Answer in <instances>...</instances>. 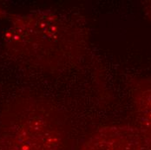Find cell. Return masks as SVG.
I'll use <instances>...</instances> for the list:
<instances>
[{
	"label": "cell",
	"mask_w": 151,
	"mask_h": 150,
	"mask_svg": "<svg viewBox=\"0 0 151 150\" xmlns=\"http://www.w3.org/2000/svg\"><path fill=\"white\" fill-rule=\"evenodd\" d=\"M7 47L49 70L68 67L87 45L85 31L70 18L50 11L13 17L5 36Z\"/></svg>",
	"instance_id": "6da1fadb"
},
{
	"label": "cell",
	"mask_w": 151,
	"mask_h": 150,
	"mask_svg": "<svg viewBox=\"0 0 151 150\" xmlns=\"http://www.w3.org/2000/svg\"><path fill=\"white\" fill-rule=\"evenodd\" d=\"M57 112L41 103L30 109L0 138V150H60L63 135Z\"/></svg>",
	"instance_id": "7a4b0ae2"
},
{
	"label": "cell",
	"mask_w": 151,
	"mask_h": 150,
	"mask_svg": "<svg viewBox=\"0 0 151 150\" xmlns=\"http://www.w3.org/2000/svg\"><path fill=\"white\" fill-rule=\"evenodd\" d=\"M78 150H146L136 126L109 125L94 132Z\"/></svg>",
	"instance_id": "3957f363"
},
{
	"label": "cell",
	"mask_w": 151,
	"mask_h": 150,
	"mask_svg": "<svg viewBox=\"0 0 151 150\" xmlns=\"http://www.w3.org/2000/svg\"><path fill=\"white\" fill-rule=\"evenodd\" d=\"M129 90L139 133L146 150H151V78L134 77Z\"/></svg>",
	"instance_id": "277c9868"
},
{
	"label": "cell",
	"mask_w": 151,
	"mask_h": 150,
	"mask_svg": "<svg viewBox=\"0 0 151 150\" xmlns=\"http://www.w3.org/2000/svg\"><path fill=\"white\" fill-rule=\"evenodd\" d=\"M143 10L146 16L151 20V1H148L146 2V4H143Z\"/></svg>",
	"instance_id": "5b68a950"
},
{
	"label": "cell",
	"mask_w": 151,
	"mask_h": 150,
	"mask_svg": "<svg viewBox=\"0 0 151 150\" xmlns=\"http://www.w3.org/2000/svg\"><path fill=\"white\" fill-rule=\"evenodd\" d=\"M2 14H3V11L0 10V18H1V17H2Z\"/></svg>",
	"instance_id": "8992f818"
}]
</instances>
